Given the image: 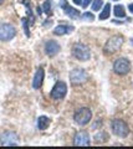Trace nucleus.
Instances as JSON below:
<instances>
[{
	"instance_id": "17",
	"label": "nucleus",
	"mask_w": 133,
	"mask_h": 149,
	"mask_svg": "<svg viewBox=\"0 0 133 149\" xmlns=\"http://www.w3.org/2000/svg\"><path fill=\"white\" fill-rule=\"evenodd\" d=\"M113 13L117 17H125L126 16V11H125L123 5H116L113 8Z\"/></svg>"
},
{
	"instance_id": "16",
	"label": "nucleus",
	"mask_w": 133,
	"mask_h": 149,
	"mask_svg": "<svg viewBox=\"0 0 133 149\" xmlns=\"http://www.w3.org/2000/svg\"><path fill=\"white\" fill-rule=\"evenodd\" d=\"M109 14H111V5H109V4H106L102 13L100 14V19L101 20H106V19L109 17Z\"/></svg>"
},
{
	"instance_id": "21",
	"label": "nucleus",
	"mask_w": 133,
	"mask_h": 149,
	"mask_svg": "<svg viewBox=\"0 0 133 149\" xmlns=\"http://www.w3.org/2000/svg\"><path fill=\"white\" fill-rule=\"evenodd\" d=\"M22 24H24V29H25V34H26V36H30L29 27H27V19H22Z\"/></svg>"
},
{
	"instance_id": "5",
	"label": "nucleus",
	"mask_w": 133,
	"mask_h": 149,
	"mask_svg": "<svg viewBox=\"0 0 133 149\" xmlns=\"http://www.w3.org/2000/svg\"><path fill=\"white\" fill-rule=\"evenodd\" d=\"M113 70L117 74H127L131 70V62L127 58L121 57L114 61L113 63Z\"/></svg>"
},
{
	"instance_id": "4",
	"label": "nucleus",
	"mask_w": 133,
	"mask_h": 149,
	"mask_svg": "<svg viewBox=\"0 0 133 149\" xmlns=\"http://www.w3.org/2000/svg\"><path fill=\"white\" fill-rule=\"evenodd\" d=\"M92 118V112H91L90 108H87V107H84V108H80L79 111L75 113L73 116V119H75V122L80 125H85L87 124Z\"/></svg>"
},
{
	"instance_id": "15",
	"label": "nucleus",
	"mask_w": 133,
	"mask_h": 149,
	"mask_svg": "<svg viewBox=\"0 0 133 149\" xmlns=\"http://www.w3.org/2000/svg\"><path fill=\"white\" fill-rule=\"evenodd\" d=\"M49 124H50V119L46 117V116H41V117H39V119H38V128L39 129H41V130L46 129L49 127Z\"/></svg>"
},
{
	"instance_id": "6",
	"label": "nucleus",
	"mask_w": 133,
	"mask_h": 149,
	"mask_svg": "<svg viewBox=\"0 0 133 149\" xmlns=\"http://www.w3.org/2000/svg\"><path fill=\"white\" fill-rule=\"evenodd\" d=\"M16 35V30L11 24H0V40L9 41Z\"/></svg>"
},
{
	"instance_id": "14",
	"label": "nucleus",
	"mask_w": 133,
	"mask_h": 149,
	"mask_svg": "<svg viewBox=\"0 0 133 149\" xmlns=\"http://www.w3.org/2000/svg\"><path fill=\"white\" fill-rule=\"evenodd\" d=\"M73 31V26L70 25H58L55 27L54 30V34L57 35V36H62V35H66V34H70V32Z\"/></svg>"
},
{
	"instance_id": "20",
	"label": "nucleus",
	"mask_w": 133,
	"mask_h": 149,
	"mask_svg": "<svg viewBox=\"0 0 133 149\" xmlns=\"http://www.w3.org/2000/svg\"><path fill=\"white\" fill-rule=\"evenodd\" d=\"M44 10L46 14H51V8H50V0H46L44 4Z\"/></svg>"
},
{
	"instance_id": "12",
	"label": "nucleus",
	"mask_w": 133,
	"mask_h": 149,
	"mask_svg": "<svg viewBox=\"0 0 133 149\" xmlns=\"http://www.w3.org/2000/svg\"><path fill=\"white\" fill-rule=\"evenodd\" d=\"M61 6H62V9L65 10V14L66 15H68L71 19H79L81 15H80V13H79V10H76L75 8H72V6H70L67 4V1L66 0H61Z\"/></svg>"
},
{
	"instance_id": "8",
	"label": "nucleus",
	"mask_w": 133,
	"mask_h": 149,
	"mask_svg": "<svg viewBox=\"0 0 133 149\" xmlns=\"http://www.w3.org/2000/svg\"><path fill=\"white\" fill-rule=\"evenodd\" d=\"M66 92H67V86L65 82L62 81H58L55 83V86L51 91V97L54 100H61L66 96Z\"/></svg>"
},
{
	"instance_id": "26",
	"label": "nucleus",
	"mask_w": 133,
	"mask_h": 149,
	"mask_svg": "<svg viewBox=\"0 0 133 149\" xmlns=\"http://www.w3.org/2000/svg\"><path fill=\"white\" fill-rule=\"evenodd\" d=\"M114 1H117V0H114Z\"/></svg>"
},
{
	"instance_id": "18",
	"label": "nucleus",
	"mask_w": 133,
	"mask_h": 149,
	"mask_svg": "<svg viewBox=\"0 0 133 149\" xmlns=\"http://www.w3.org/2000/svg\"><path fill=\"white\" fill-rule=\"evenodd\" d=\"M102 4H103V0H95L92 3V10L93 11H98L101 8H102Z\"/></svg>"
},
{
	"instance_id": "10",
	"label": "nucleus",
	"mask_w": 133,
	"mask_h": 149,
	"mask_svg": "<svg viewBox=\"0 0 133 149\" xmlns=\"http://www.w3.org/2000/svg\"><path fill=\"white\" fill-rule=\"evenodd\" d=\"M73 144L75 146H88L90 144V136L86 130H80L76 133L75 139H73Z\"/></svg>"
},
{
	"instance_id": "22",
	"label": "nucleus",
	"mask_w": 133,
	"mask_h": 149,
	"mask_svg": "<svg viewBox=\"0 0 133 149\" xmlns=\"http://www.w3.org/2000/svg\"><path fill=\"white\" fill-rule=\"evenodd\" d=\"M91 1H92V0H84V3L81 4L82 8H84V9H85V8H87V5H88V4H90Z\"/></svg>"
},
{
	"instance_id": "1",
	"label": "nucleus",
	"mask_w": 133,
	"mask_h": 149,
	"mask_svg": "<svg viewBox=\"0 0 133 149\" xmlns=\"http://www.w3.org/2000/svg\"><path fill=\"white\" fill-rule=\"evenodd\" d=\"M123 44V37L120 35L112 36L111 39H108V41L104 45V54L106 55H112L114 52H117L118 50L121 49V46Z\"/></svg>"
},
{
	"instance_id": "7",
	"label": "nucleus",
	"mask_w": 133,
	"mask_h": 149,
	"mask_svg": "<svg viewBox=\"0 0 133 149\" xmlns=\"http://www.w3.org/2000/svg\"><path fill=\"white\" fill-rule=\"evenodd\" d=\"M87 78H88V74L82 68H76L70 73V80L73 85H81V83L86 82Z\"/></svg>"
},
{
	"instance_id": "9",
	"label": "nucleus",
	"mask_w": 133,
	"mask_h": 149,
	"mask_svg": "<svg viewBox=\"0 0 133 149\" xmlns=\"http://www.w3.org/2000/svg\"><path fill=\"white\" fill-rule=\"evenodd\" d=\"M0 143L3 146H17V136L16 133L11 132V130H8V132H4L0 137Z\"/></svg>"
},
{
	"instance_id": "23",
	"label": "nucleus",
	"mask_w": 133,
	"mask_h": 149,
	"mask_svg": "<svg viewBox=\"0 0 133 149\" xmlns=\"http://www.w3.org/2000/svg\"><path fill=\"white\" fill-rule=\"evenodd\" d=\"M73 3L77 4V5H80V4H82V0H73Z\"/></svg>"
},
{
	"instance_id": "3",
	"label": "nucleus",
	"mask_w": 133,
	"mask_h": 149,
	"mask_svg": "<svg viewBox=\"0 0 133 149\" xmlns=\"http://www.w3.org/2000/svg\"><path fill=\"white\" fill-rule=\"evenodd\" d=\"M111 127H112V132L118 137L125 138L130 133V128H128L127 123L122 119H113L111 123Z\"/></svg>"
},
{
	"instance_id": "24",
	"label": "nucleus",
	"mask_w": 133,
	"mask_h": 149,
	"mask_svg": "<svg viewBox=\"0 0 133 149\" xmlns=\"http://www.w3.org/2000/svg\"><path fill=\"white\" fill-rule=\"evenodd\" d=\"M128 9H130V11L133 14V4H130V6H128Z\"/></svg>"
},
{
	"instance_id": "2",
	"label": "nucleus",
	"mask_w": 133,
	"mask_h": 149,
	"mask_svg": "<svg viewBox=\"0 0 133 149\" xmlns=\"http://www.w3.org/2000/svg\"><path fill=\"white\" fill-rule=\"evenodd\" d=\"M72 55L80 61H87L91 57L90 49L82 44H75L72 46Z\"/></svg>"
},
{
	"instance_id": "13",
	"label": "nucleus",
	"mask_w": 133,
	"mask_h": 149,
	"mask_svg": "<svg viewBox=\"0 0 133 149\" xmlns=\"http://www.w3.org/2000/svg\"><path fill=\"white\" fill-rule=\"evenodd\" d=\"M44 76H45L44 68L42 67H39L38 71L35 72V76H34V80H33V87L35 88V90H39V88L42 86Z\"/></svg>"
},
{
	"instance_id": "25",
	"label": "nucleus",
	"mask_w": 133,
	"mask_h": 149,
	"mask_svg": "<svg viewBox=\"0 0 133 149\" xmlns=\"http://www.w3.org/2000/svg\"><path fill=\"white\" fill-rule=\"evenodd\" d=\"M4 3V0H0V4H3Z\"/></svg>"
},
{
	"instance_id": "19",
	"label": "nucleus",
	"mask_w": 133,
	"mask_h": 149,
	"mask_svg": "<svg viewBox=\"0 0 133 149\" xmlns=\"http://www.w3.org/2000/svg\"><path fill=\"white\" fill-rule=\"evenodd\" d=\"M82 19L88 20V21H92V20H95V15L92 13H84L82 14Z\"/></svg>"
},
{
	"instance_id": "11",
	"label": "nucleus",
	"mask_w": 133,
	"mask_h": 149,
	"mask_svg": "<svg viewBox=\"0 0 133 149\" xmlns=\"http://www.w3.org/2000/svg\"><path fill=\"white\" fill-rule=\"evenodd\" d=\"M60 45H58L56 41H54V40H50L47 41L46 44H45V52H46L49 56H55V55H57L58 52H60Z\"/></svg>"
}]
</instances>
